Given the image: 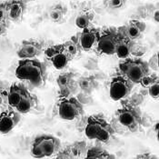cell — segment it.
Masks as SVG:
<instances>
[{
	"mask_svg": "<svg viewBox=\"0 0 159 159\" xmlns=\"http://www.w3.org/2000/svg\"><path fill=\"white\" fill-rule=\"evenodd\" d=\"M16 76L29 83L31 86L39 87L45 85L48 71L46 65L37 59H21L16 69Z\"/></svg>",
	"mask_w": 159,
	"mask_h": 159,
	"instance_id": "obj_1",
	"label": "cell"
},
{
	"mask_svg": "<svg viewBox=\"0 0 159 159\" xmlns=\"http://www.w3.org/2000/svg\"><path fill=\"white\" fill-rule=\"evenodd\" d=\"M116 123L129 133L138 132L143 125L142 114L139 107L133 105H125L115 114Z\"/></svg>",
	"mask_w": 159,
	"mask_h": 159,
	"instance_id": "obj_2",
	"label": "cell"
},
{
	"mask_svg": "<svg viewBox=\"0 0 159 159\" xmlns=\"http://www.w3.org/2000/svg\"><path fill=\"white\" fill-rule=\"evenodd\" d=\"M61 148V142L56 136L42 135L36 137L31 147V155L36 158L50 157L57 155Z\"/></svg>",
	"mask_w": 159,
	"mask_h": 159,
	"instance_id": "obj_3",
	"label": "cell"
},
{
	"mask_svg": "<svg viewBox=\"0 0 159 159\" xmlns=\"http://www.w3.org/2000/svg\"><path fill=\"white\" fill-rule=\"evenodd\" d=\"M121 75L133 84H140L142 79L149 75V64L140 58H126L119 64Z\"/></svg>",
	"mask_w": 159,
	"mask_h": 159,
	"instance_id": "obj_4",
	"label": "cell"
},
{
	"mask_svg": "<svg viewBox=\"0 0 159 159\" xmlns=\"http://www.w3.org/2000/svg\"><path fill=\"white\" fill-rule=\"evenodd\" d=\"M57 114L61 119L73 121L84 115V107L75 98H60L57 106Z\"/></svg>",
	"mask_w": 159,
	"mask_h": 159,
	"instance_id": "obj_5",
	"label": "cell"
},
{
	"mask_svg": "<svg viewBox=\"0 0 159 159\" xmlns=\"http://www.w3.org/2000/svg\"><path fill=\"white\" fill-rule=\"evenodd\" d=\"M119 39V34L116 28H107L100 31L97 43V50L100 54L104 55H115V50L116 48Z\"/></svg>",
	"mask_w": 159,
	"mask_h": 159,
	"instance_id": "obj_6",
	"label": "cell"
},
{
	"mask_svg": "<svg viewBox=\"0 0 159 159\" xmlns=\"http://www.w3.org/2000/svg\"><path fill=\"white\" fill-rule=\"evenodd\" d=\"M134 84L125 75H118L111 79L109 96L114 101H120L126 98L133 89Z\"/></svg>",
	"mask_w": 159,
	"mask_h": 159,
	"instance_id": "obj_7",
	"label": "cell"
},
{
	"mask_svg": "<svg viewBox=\"0 0 159 159\" xmlns=\"http://www.w3.org/2000/svg\"><path fill=\"white\" fill-rule=\"evenodd\" d=\"M147 29V25L144 22L139 20H130L123 26L117 28V32L120 36L125 37L131 41L140 39Z\"/></svg>",
	"mask_w": 159,
	"mask_h": 159,
	"instance_id": "obj_8",
	"label": "cell"
},
{
	"mask_svg": "<svg viewBox=\"0 0 159 159\" xmlns=\"http://www.w3.org/2000/svg\"><path fill=\"white\" fill-rule=\"evenodd\" d=\"M99 34L100 30L98 28L91 26L83 29L80 33H78L76 36L82 51L89 52L94 48H96Z\"/></svg>",
	"mask_w": 159,
	"mask_h": 159,
	"instance_id": "obj_9",
	"label": "cell"
},
{
	"mask_svg": "<svg viewBox=\"0 0 159 159\" xmlns=\"http://www.w3.org/2000/svg\"><path fill=\"white\" fill-rule=\"evenodd\" d=\"M87 151L88 148L85 141H76L67 146L61 152H58L57 157L62 159L86 158Z\"/></svg>",
	"mask_w": 159,
	"mask_h": 159,
	"instance_id": "obj_10",
	"label": "cell"
},
{
	"mask_svg": "<svg viewBox=\"0 0 159 159\" xmlns=\"http://www.w3.org/2000/svg\"><path fill=\"white\" fill-rule=\"evenodd\" d=\"M43 52V47L37 40H24L17 50V56L21 59L35 58L39 57Z\"/></svg>",
	"mask_w": 159,
	"mask_h": 159,
	"instance_id": "obj_11",
	"label": "cell"
},
{
	"mask_svg": "<svg viewBox=\"0 0 159 159\" xmlns=\"http://www.w3.org/2000/svg\"><path fill=\"white\" fill-rule=\"evenodd\" d=\"M21 114L17 111H6L0 114V135L11 132L21 120Z\"/></svg>",
	"mask_w": 159,
	"mask_h": 159,
	"instance_id": "obj_12",
	"label": "cell"
},
{
	"mask_svg": "<svg viewBox=\"0 0 159 159\" xmlns=\"http://www.w3.org/2000/svg\"><path fill=\"white\" fill-rule=\"evenodd\" d=\"M57 83L59 88L60 98H66L73 90L74 74L71 72L62 73L58 75Z\"/></svg>",
	"mask_w": 159,
	"mask_h": 159,
	"instance_id": "obj_13",
	"label": "cell"
},
{
	"mask_svg": "<svg viewBox=\"0 0 159 159\" xmlns=\"http://www.w3.org/2000/svg\"><path fill=\"white\" fill-rule=\"evenodd\" d=\"M135 49V42L119 35V39L115 50V55L120 59H126Z\"/></svg>",
	"mask_w": 159,
	"mask_h": 159,
	"instance_id": "obj_14",
	"label": "cell"
},
{
	"mask_svg": "<svg viewBox=\"0 0 159 159\" xmlns=\"http://www.w3.org/2000/svg\"><path fill=\"white\" fill-rule=\"evenodd\" d=\"M106 120L98 116H91L88 117L86 125L85 127V134L86 137L93 140L97 138L99 130L105 124Z\"/></svg>",
	"mask_w": 159,
	"mask_h": 159,
	"instance_id": "obj_15",
	"label": "cell"
},
{
	"mask_svg": "<svg viewBox=\"0 0 159 159\" xmlns=\"http://www.w3.org/2000/svg\"><path fill=\"white\" fill-rule=\"evenodd\" d=\"M26 92L27 90L23 86L18 85V84H13L12 86H10L8 94L7 96L8 105L11 107L16 108V106L19 104V102L21 101V99L24 98Z\"/></svg>",
	"mask_w": 159,
	"mask_h": 159,
	"instance_id": "obj_16",
	"label": "cell"
},
{
	"mask_svg": "<svg viewBox=\"0 0 159 159\" xmlns=\"http://www.w3.org/2000/svg\"><path fill=\"white\" fill-rule=\"evenodd\" d=\"M8 3V19L12 21H18L24 15L26 4L17 0H11Z\"/></svg>",
	"mask_w": 159,
	"mask_h": 159,
	"instance_id": "obj_17",
	"label": "cell"
},
{
	"mask_svg": "<svg viewBox=\"0 0 159 159\" xmlns=\"http://www.w3.org/2000/svg\"><path fill=\"white\" fill-rule=\"evenodd\" d=\"M37 103V98L31 95L28 91L25 93L24 98L21 99L19 104L16 106V109L18 113L22 114H27L32 110Z\"/></svg>",
	"mask_w": 159,
	"mask_h": 159,
	"instance_id": "obj_18",
	"label": "cell"
},
{
	"mask_svg": "<svg viewBox=\"0 0 159 159\" xmlns=\"http://www.w3.org/2000/svg\"><path fill=\"white\" fill-rule=\"evenodd\" d=\"M73 58L69 56V54L65 50V48H63L57 54L50 62L52 63L53 66L57 69V70H63L64 68H66L67 66V65L69 64V62L71 61Z\"/></svg>",
	"mask_w": 159,
	"mask_h": 159,
	"instance_id": "obj_19",
	"label": "cell"
},
{
	"mask_svg": "<svg viewBox=\"0 0 159 159\" xmlns=\"http://www.w3.org/2000/svg\"><path fill=\"white\" fill-rule=\"evenodd\" d=\"M94 13L89 10H83L79 13L75 18V25L77 28L83 30L89 27L94 20Z\"/></svg>",
	"mask_w": 159,
	"mask_h": 159,
	"instance_id": "obj_20",
	"label": "cell"
},
{
	"mask_svg": "<svg viewBox=\"0 0 159 159\" xmlns=\"http://www.w3.org/2000/svg\"><path fill=\"white\" fill-rule=\"evenodd\" d=\"M64 48L65 50L69 54V56L75 58V57L79 56L82 52V48L79 45L77 36H72L70 39H68L67 41H66L65 43H63Z\"/></svg>",
	"mask_w": 159,
	"mask_h": 159,
	"instance_id": "obj_21",
	"label": "cell"
},
{
	"mask_svg": "<svg viewBox=\"0 0 159 159\" xmlns=\"http://www.w3.org/2000/svg\"><path fill=\"white\" fill-rule=\"evenodd\" d=\"M66 11H67L66 7L64 5H62V4L55 5L49 10V18L55 23H62V21L64 20V17L66 14Z\"/></svg>",
	"mask_w": 159,
	"mask_h": 159,
	"instance_id": "obj_22",
	"label": "cell"
},
{
	"mask_svg": "<svg viewBox=\"0 0 159 159\" xmlns=\"http://www.w3.org/2000/svg\"><path fill=\"white\" fill-rule=\"evenodd\" d=\"M115 132L116 131H115L113 125L107 121H106L105 124L103 125V126L101 127V129L99 130L96 139L102 143H107L112 139Z\"/></svg>",
	"mask_w": 159,
	"mask_h": 159,
	"instance_id": "obj_23",
	"label": "cell"
},
{
	"mask_svg": "<svg viewBox=\"0 0 159 159\" xmlns=\"http://www.w3.org/2000/svg\"><path fill=\"white\" fill-rule=\"evenodd\" d=\"M77 85L83 92L90 94L96 87V79L92 75L82 76L77 80Z\"/></svg>",
	"mask_w": 159,
	"mask_h": 159,
	"instance_id": "obj_24",
	"label": "cell"
},
{
	"mask_svg": "<svg viewBox=\"0 0 159 159\" xmlns=\"http://www.w3.org/2000/svg\"><path fill=\"white\" fill-rule=\"evenodd\" d=\"M86 158L91 159H107L115 158V156L110 155L107 151L101 147H92L88 149Z\"/></svg>",
	"mask_w": 159,
	"mask_h": 159,
	"instance_id": "obj_25",
	"label": "cell"
},
{
	"mask_svg": "<svg viewBox=\"0 0 159 159\" xmlns=\"http://www.w3.org/2000/svg\"><path fill=\"white\" fill-rule=\"evenodd\" d=\"M126 2L127 0H105L104 6L108 10H118L125 6Z\"/></svg>",
	"mask_w": 159,
	"mask_h": 159,
	"instance_id": "obj_26",
	"label": "cell"
},
{
	"mask_svg": "<svg viewBox=\"0 0 159 159\" xmlns=\"http://www.w3.org/2000/svg\"><path fill=\"white\" fill-rule=\"evenodd\" d=\"M64 48L63 44H57V45H53L51 47H48V48H46L44 50V55L47 57V59H48L49 61L57 55L58 54L62 49Z\"/></svg>",
	"mask_w": 159,
	"mask_h": 159,
	"instance_id": "obj_27",
	"label": "cell"
},
{
	"mask_svg": "<svg viewBox=\"0 0 159 159\" xmlns=\"http://www.w3.org/2000/svg\"><path fill=\"white\" fill-rule=\"evenodd\" d=\"M148 88V93L149 96L154 99H157L159 95V82L158 78L155 80L150 86L147 87Z\"/></svg>",
	"mask_w": 159,
	"mask_h": 159,
	"instance_id": "obj_28",
	"label": "cell"
},
{
	"mask_svg": "<svg viewBox=\"0 0 159 159\" xmlns=\"http://www.w3.org/2000/svg\"><path fill=\"white\" fill-rule=\"evenodd\" d=\"M8 20V3L0 2V22Z\"/></svg>",
	"mask_w": 159,
	"mask_h": 159,
	"instance_id": "obj_29",
	"label": "cell"
},
{
	"mask_svg": "<svg viewBox=\"0 0 159 159\" xmlns=\"http://www.w3.org/2000/svg\"><path fill=\"white\" fill-rule=\"evenodd\" d=\"M8 29V21H3L0 22V37L4 36Z\"/></svg>",
	"mask_w": 159,
	"mask_h": 159,
	"instance_id": "obj_30",
	"label": "cell"
},
{
	"mask_svg": "<svg viewBox=\"0 0 159 159\" xmlns=\"http://www.w3.org/2000/svg\"><path fill=\"white\" fill-rule=\"evenodd\" d=\"M6 98V93L2 87H0V105L4 102V99Z\"/></svg>",
	"mask_w": 159,
	"mask_h": 159,
	"instance_id": "obj_31",
	"label": "cell"
},
{
	"mask_svg": "<svg viewBox=\"0 0 159 159\" xmlns=\"http://www.w3.org/2000/svg\"><path fill=\"white\" fill-rule=\"evenodd\" d=\"M154 18H155V21H156V22H158V11L156 12V14H155V17H154Z\"/></svg>",
	"mask_w": 159,
	"mask_h": 159,
	"instance_id": "obj_32",
	"label": "cell"
},
{
	"mask_svg": "<svg viewBox=\"0 0 159 159\" xmlns=\"http://www.w3.org/2000/svg\"><path fill=\"white\" fill-rule=\"evenodd\" d=\"M17 1H20V2H22V3L27 4V3H29V2H32V1H34V0H17Z\"/></svg>",
	"mask_w": 159,
	"mask_h": 159,
	"instance_id": "obj_33",
	"label": "cell"
}]
</instances>
